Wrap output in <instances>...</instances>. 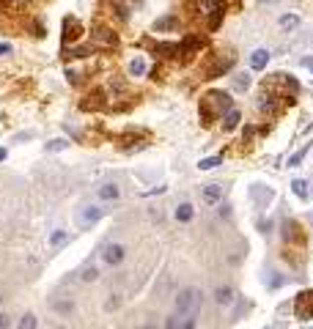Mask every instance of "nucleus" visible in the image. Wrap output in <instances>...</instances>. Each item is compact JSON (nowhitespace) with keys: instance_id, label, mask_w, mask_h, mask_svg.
I'll use <instances>...</instances> for the list:
<instances>
[{"instance_id":"nucleus-1","label":"nucleus","mask_w":313,"mask_h":329,"mask_svg":"<svg viewBox=\"0 0 313 329\" xmlns=\"http://www.w3.org/2000/svg\"><path fill=\"white\" fill-rule=\"evenodd\" d=\"M234 107L231 96L225 91H212L204 96V118H212V115H225Z\"/></svg>"},{"instance_id":"nucleus-2","label":"nucleus","mask_w":313,"mask_h":329,"mask_svg":"<svg viewBox=\"0 0 313 329\" xmlns=\"http://www.w3.org/2000/svg\"><path fill=\"white\" fill-rule=\"evenodd\" d=\"M201 307V291L198 288H184L182 293L176 296V307H173V313L179 315H195Z\"/></svg>"},{"instance_id":"nucleus-3","label":"nucleus","mask_w":313,"mask_h":329,"mask_svg":"<svg viewBox=\"0 0 313 329\" xmlns=\"http://www.w3.org/2000/svg\"><path fill=\"white\" fill-rule=\"evenodd\" d=\"M102 217H104V209H102V206H96V203H85V206H80L77 214H74V225L83 228V231H88V228H94L96 222L102 220Z\"/></svg>"},{"instance_id":"nucleus-4","label":"nucleus","mask_w":313,"mask_h":329,"mask_svg":"<svg viewBox=\"0 0 313 329\" xmlns=\"http://www.w3.org/2000/svg\"><path fill=\"white\" fill-rule=\"evenodd\" d=\"M195 9H198L201 17H209V25L217 28V25H220V17H223L225 3H223V0H195Z\"/></svg>"},{"instance_id":"nucleus-5","label":"nucleus","mask_w":313,"mask_h":329,"mask_svg":"<svg viewBox=\"0 0 313 329\" xmlns=\"http://www.w3.org/2000/svg\"><path fill=\"white\" fill-rule=\"evenodd\" d=\"M294 310H297V318L310 321L313 318V291H302L294 299Z\"/></svg>"},{"instance_id":"nucleus-6","label":"nucleus","mask_w":313,"mask_h":329,"mask_svg":"<svg viewBox=\"0 0 313 329\" xmlns=\"http://www.w3.org/2000/svg\"><path fill=\"white\" fill-rule=\"evenodd\" d=\"M256 110L258 113H264V115H277L280 113V96H272V93H258V99H256Z\"/></svg>"},{"instance_id":"nucleus-7","label":"nucleus","mask_w":313,"mask_h":329,"mask_svg":"<svg viewBox=\"0 0 313 329\" xmlns=\"http://www.w3.org/2000/svg\"><path fill=\"white\" fill-rule=\"evenodd\" d=\"M91 39H94L96 47H107V50H113V47L118 44V36H115L110 28H104V25H94V33H91Z\"/></svg>"},{"instance_id":"nucleus-8","label":"nucleus","mask_w":313,"mask_h":329,"mask_svg":"<svg viewBox=\"0 0 313 329\" xmlns=\"http://www.w3.org/2000/svg\"><path fill=\"white\" fill-rule=\"evenodd\" d=\"M80 36H83V25H80V20L66 17V20H63V50H66L72 41H80Z\"/></svg>"},{"instance_id":"nucleus-9","label":"nucleus","mask_w":313,"mask_h":329,"mask_svg":"<svg viewBox=\"0 0 313 329\" xmlns=\"http://www.w3.org/2000/svg\"><path fill=\"white\" fill-rule=\"evenodd\" d=\"M126 258V250H124V244H107L102 250V261L107 263V266H118L121 261Z\"/></svg>"},{"instance_id":"nucleus-10","label":"nucleus","mask_w":313,"mask_h":329,"mask_svg":"<svg viewBox=\"0 0 313 329\" xmlns=\"http://www.w3.org/2000/svg\"><path fill=\"white\" fill-rule=\"evenodd\" d=\"M220 198H223V184H206L204 187V201L209 206L220 203Z\"/></svg>"},{"instance_id":"nucleus-11","label":"nucleus","mask_w":313,"mask_h":329,"mask_svg":"<svg viewBox=\"0 0 313 329\" xmlns=\"http://www.w3.org/2000/svg\"><path fill=\"white\" fill-rule=\"evenodd\" d=\"M96 195L102 198V201H118L121 198V190L115 184H102L99 190H96Z\"/></svg>"},{"instance_id":"nucleus-12","label":"nucleus","mask_w":313,"mask_h":329,"mask_svg":"<svg viewBox=\"0 0 313 329\" xmlns=\"http://www.w3.org/2000/svg\"><path fill=\"white\" fill-rule=\"evenodd\" d=\"M266 63H269V52H266V50H256V52L250 55V66L256 69V72H261Z\"/></svg>"},{"instance_id":"nucleus-13","label":"nucleus","mask_w":313,"mask_h":329,"mask_svg":"<svg viewBox=\"0 0 313 329\" xmlns=\"http://www.w3.org/2000/svg\"><path fill=\"white\" fill-rule=\"evenodd\" d=\"M193 217H195L193 203H179V206H176V220H179V222H190Z\"/></svg>"},{"instance_id":"nucleus-14","label":"nucleus","mask_w":313,"mask_h":329,"mask_svg":"<svg viewBox=\"0 0 313 329\" xmlns=\"http://www.w3.org/2000/svg\"><path fill=\"white\" fill-rule=\"evenodd\" d=\"M294 28H299V17L297 14H283L280 17V31L283 33H291Z\"/></svg>"},{"instance_id":"nucleus-15","label":"nucleus","mask_w":313,"mask_h":329,"mask_svg":"<svg viewBox=\"0 0 313 329\" xmlns=\"http://www.w3.org/2000/svg\"><path fill=\"white\" fill-rule=\"evenodd\" d=\"M146 58H132L129 61V74L132 77H143V74H146Z\"/></svg>"},{"instance_id":"nucleus-16","label":"nucleus","mask_w":313,"mask_h":329,"mask_svg":"<svg viewBox=\"0 0 313 329\" xmlns=\"http://www.w3.org/2000/svg\"><path fill=\"white\" fill-rule=\"evenodd\" d=\"M239 118H242V115H239V110H234V107H231L228 113H225L223 129H225V132H231V129H236V123H239Z\"/></svg>"},{"instance_id":"nucleus-17","label":"nucleus","mask_w":313,"mask_h":329,"mask_svg":"<svg viewBox=\"0 0 313 329\" xmlns=\"http://www.w3.org/2000/svg\"><path fill=\"white\" fill-rule=\"evenodd\" d=\"M247 88H250V74H247V72L236 74V77H234V91L236 93H245Z\"/></svg>"},{"instance_id":"nucleus-18","label":"nucleus","mask_w":313,"mask_h":329,"mask_svg":"<svg viewBox=\"0 0 313 329\" xmlns=\"http://www.w3.org/2000/svg\"><path fill=\"white\" fill-rule=\"evenodd\" d=\"M291 190H294V195H297V198H302V201L310 195V190H308V181H305V179H294Z\"/></svg>"},{"instance_id":"nucleus-19","label":"nucleus","mask_w":313,"mask_h":329,"mask_svg":"<svg viewBox=\"0 0 313 329\" xmlns=\"http://www.w3.org/2000/svg\"><path fill=\"white\" fill-rule=\"evenodd\" d=\"M66 242H69V231H55L50 236V244L52 247H61V244H66Z\"/></svg>"},{"instance_id":"nucleus-20","label":"nucleus","mask_w":313,"mask_h":329,"mask_svg":"<svg viewBox=\"0 0 313 329\" xmlns=\"http://www.w3.org/2000/svg\"><path fill=\"white\" fill-rule=\"evenodd\" d=\"M36 324H39L36 315H33V313H25V315L20 318V324H17V326H20V329H36Z\"/></svg>"},{"instance_id":"nucleus-21","label":"nucleus","mask_w":313,"mask_h":329,"mask_svg":"<svg viewBox=\"0 0 313 329\" xmlns=\"http://www.w3.org/2000/svg\"><path fill=\"white\" fill-rule=\"evenodd\" d=\"M214 299H217V304H228L231 299H234V291H231V288H220V291L214 293Z\"/></svg>"},{"instance_id":"nucleus-22","label":"nucleus","mask_w":313,"mask_h":329,"mask_svg":"<svg viewBox=\"0 0 313 329\" xmlns=\"http://www.w3.org/2000/svg\"><path fill=\"white\" fill-rule=\"evenodd\" d=\"M220 162H223V156H206V159L198 162V168H201V170H212V168H217Z\"/></svg>"},{"instance_id":"nucleus-23","label":"nucleus","mask_w":313,"mask_h":329,"mask_svg":"<svg viewBox=\"0 0 313 329\" xmlns=\"http://www.w3.org/2000/svg\"><path fill=\"white\" fill-rule=\"evenodd\" d=\"M52 310H55V313H61V315H69L74 310V304L72 302H52Z\"/></svg>"},{"instance_id":"nucleus-24","label":"nucleus","mask_w":313,"mask_h":329,"mask_svg":"<svg viewBox=\"0 0 313 329\" xmlns=\"http://www.w3.org/2000/svg\"><path fill=\"white\" fill-rule=\"evenodd\" d=\"M96 277H99V269L96 266H85L83 269V283H94Z\"/></svg>"},{"instance_id":"nucleus-25","label":"nucleus","mask_w":313,"mask_h":329,"mask_svg":"<svg viewBox=\"0 0 313 329\" xmlns=\"http://www.w3.org/2000/svg\"><path fill=\"white\" fill-rule=\"evenodd\" d=\"M308 148H310V145H302V148H299L297 154H294L291 159H288V168H297V164H299V162L305 159V154H308Z\"/></svg>"},{"instance_id":"nucleus-26","label":"nucleus","mask_w":313,"mask_h":329,"mask_svg":"<svg viewBox=\"0 0 313 329\" xmlns=\"http://www.w3.org/2000/svg\"><path fill=\"white\" fill-rule=\"evenodd\" d=\"M44 148H47V151H63V148H69V140H52V143H47V145H44Z\"/></svg>"},{"instance_id":"nucleus-27","label":"nucleus","mask_w":313,"mask_h":329,"mask_svg":"<svg viewBox=\"0 0 313 329\" xmlns=\"http://www.w3.org/2000/svg\"><path fill=\"white\" fill-rule=\"evenodd\" d=\"M173 25H176V20H173V17H165V20H160L154 25V31H168V28H173Z\"/></svg>"},{"instance_id":"nucleus-28","label":"nucleus","mask_w":313,"mask_h":329,"mask_svg":"<svg viewBox=\"0 0 313 329\" xmlns=\"http://www.w3.org/2000/svg\"><path fill=\"white\" fill-rule=\"evenodd\" d=\"M31 0H0V6H14V9H25Z\"/></svg>"},{"instance_id":"nucleus-29","label":"nucleus","mask_w":313,"mask_h":329,"mask_svg":"<svg viewBox=\"0 0 313 329\" xmlns=\"http://www.w3.org/2000/svg\"><path fill=\"white\" fill-rule=\"evenodd\" d=\"M66 77H69V82H72V85H77V82H80V72H74V69H66Z\"/></svg>"},{"instance_id":"nucleus-30","label":"nucleus","mask_w":313,"mask_h":329,"mask_svg":"<svg viewBox=\"0 0 313 329\" xmlns=\"http://www.w3.org/2000/svg\"><path fill=\"white\" fill-rule=\"evenodd\" d=\"M6 55H11V44L9 41H0V58H6Z\"/></svg>"},{"instance_id":"nucleus-31","label":"nucleus","mask_w":313,"mask_h":329,"mask_svg":"<svg viewBox=\"0 0 313 329\" xmlns=\"http://www.w3.org/2000/svg\"><path fill=\"white\" fill-rule=\"evenodd\" d=\"M9 324H11V321H9V315H6V313H0V329H9Z\"/></svg>"},{"instance_id":"nucleus-32","label":"nucleus","mask_w":313,"mask_h":329,"mask_svg":"<svg viewBox=\"0 0 313 329\" xmlns=\"http://www.w3.org/2000/svg\"><path fill=\"white\" fill-rule=\"evenodd\" d=\"M302 66H308L310 72H313V58H302Z\"/></svg>"},{"instance_id":"nucleus-33","label":"nucleus","mask_w":313,"mask_h":329,"mask_svg":"<svg viewBox=\"0 0 313 329\" xmlns=\"http://www.w3.org/2000/svg\"><path fill=\"white\" fill-rule=\"evenodd\" d=\"M6 156H9V151H6V148H0V162H3Z\"/></svg>"},{"instance_id":"nucleus-34","label":"nucleus","mask_w":313,"mask_h":329,"mask_svg":"<svg viewBox=\"0 0 313 329\" xmlns=\"http://www.w3.org/2000/svg\"><path fill=\"white\" fill-rule=\"evenodd\" d=\"M143 329H156V326H143Z\"/></svg>"},{"instance_id":"nucleus-35","label":"nucleus","mask_w":313,"mask_h":329,"mask_svg":"<svg viewBox=\"0 0 313 329\" xmlns=\"http://www.w3.org/2000/svg\"><path fill=\"white\" fill-rule=\"evenodd\" d=\"M0 299H3V296H0Z\"/></svg>"}]
</instances>
